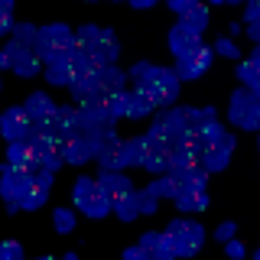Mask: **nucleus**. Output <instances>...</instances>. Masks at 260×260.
Listing matches in <instances>:
<instances>
[{
	"mask_svg": "<svg viewBox=\"0 0 260 260\" xmlns=\"http://www.w3.org/2000/svg\"><path fill=\"white\" fill-rule=\"evenodd\" d=\"M98 189V179H88V176H78L75 179V189H72V199H75V205H81V202L88 199Z\"/></svg>",
	"mask_w": 260,
	"mask_h": 260,
	"instance_id": "nucleus-37",
	"label": "nucleus"
},
{
	"mask_svg": "<svg viewBox=\"0 0 260 260\" xmlns=\"http://www.w3.org/2000/svg\"><path fill=\"white\" fill-rule=\"evenodd\" d=\"M36 260H55V257H36Z\"/></svg>",
	"mask_w": 260,
	"mask_h": 260,
	"instance_id": "nucleus-53",
	"label": "nucleus"
},
{
	"mask_svg": "<svg viewBox=\"0 0 260 260\" xmlns=\"http://www.w3.org/2000/svg\"><path fill=\"white\" fill-rule=\"evenodd\" d=\"M7 162H10V166L32 169V173H36V169H39V150L32 146L29 137H26V140H13L10 146H7Z\"/></svg>",
	"mask_w": 260,
	"mask_h": 260,
	"instance_id": "nucleus-9",
	"label": "nucleus"
},
{
	"mask_svg": "<svg viewBox=\"0 0 260 260\" xmlns=\"http://www.w3.org/2000/svg\"><path fill=\"white\" fill-rule=\"evenodd\" d=\"M46 81H49V85H65V88H69L72 81H75V69H72V59H62V62L46 65Z\"/></svg>",
	"mask_w": 260,
	"mask_h": 260,
	"instance_id": "nucleus-23",
	"label": "nucleus"
},
{
	"mask_svg": "<svg viewBox=\"0 0 260 260\" xmlns=\"http://www.w3.org/2000/svg\"><path fill=\"white\" fill-rule=\"evenodd\" d=\"M150 69H153V62H134V65H130V78L140 85V81L150 75Z\"/></svg>",
	"mask_w": 260,
	"mask_h": 260,
	"instance_id": "nucleus-44",
	"label": "nucleus"
},
{
	"mask_svg": "<svg viewBox=\"0 0 260 260\" xmlns=\"http://www.w3.org/2000/svg\"><path fill=\"white\" fill-rule=\"evenodd\" d=\"M55 120H59V134L62 137H81L85 134L81 111L72 108V104H55Z\"/></svg>",
	"mask_w": 260,
	"mask_h": 260,
	"instance_id": "nucleus-13",
	"label": "nucleus"
},
{
	"mask_svg": "<svg viewBox=\"0 0 260 260\" xmlns=\"http://www.w3.org/2000/svg\"><path fill=\"white\" fill-rule=\"evenodd\" d=\"M0 260H26V257H23V247L16 241H4L0 244Z\"/></svg>",
	"mask_w": 260,
	"mask_h": 260,
	"instance_id": "nucleus-42",
	"label": "nucleus"
},
{
	"mask_svg": "<svg viewBox=\"0 0 260 260\" xmlns=\"http://www.w3.org/2000/svg\"><path fill=\"white\" fill-rule=\"evenodd\" d=\"M146 137H150L156 146H173V134H169V127H166V120H162V114L153 120V127H150V134H146Z\"/></svg>",
	"mask_w": 260,
	"mask_h": 260,
	"instance_id": "nucleus-33",
	"label": "nucleus"
},
{
	"mask_svg": "<svg viewBox=\"0 0 260 260\" xmlns=\"http://www.w3.org/2000/svg\"><path fill=\"white\" fill-rule=\"evenodd\" d=\"M179 23H185L192 32H199V36H202V29L208 26V7H205V4H195V0H192V7H189L182 16H179Z\"/></svg>",
	"mask_w": 260,
	"mask_h": 260,
	"instance_id": "nucleus-25",
	"label": "nucleus"
},
{
	"mask_svg": "<svg viewBox=\"0 0 260 260\" xmlns=\"http://www.w3.org/2000/svg\"><path fill=\"white\" fill-rule=\"evenodd\" d=\"M250 62H254V65H260V46L254 49V55H250Z\"/></svg>",
	"mask_w": 260,
	"mask_h": 260,
	"instance_id": "nucleus-51",
	"label": "nucleus"
},
{
	"mask_svg": "<svg viewBox=\"0 0 260 260\" xmlns=\"http://www.w3.org/2000/svg\"><path fill=\"white\" fill-rule=\"evenodd\" d=\"M234 234H238V224H234V221H221L215 228V241H221V244L234 241Z\"/></svg>",
	"mask_w": 260,
	"mask_h": 260,
	"instance_id": "nucleus-43",
	"label": "nucleus"
},
{
	"mask_svg": "<svg viewBox=\"0 0 260 260\" xmlns=\"http://www.w3.org/2000/svg\"><path fill=\"white\" fill-rule=\"evenodd\" d=\"M140 85L153 94L156 108H169V104H176V98H179V75H176V69H162V65H153L150 75H146Z\"/></svg>",
	"mask_w": 260,
	"mask_h": 260,
	"instance_id": "nucleus-2",
	"label": "nucleus"
},
{
	"mask_svg": "<svg viewBox=\"0 0 260 260\" xmlns=\"http://www.w3.org/2000/svg\"><path fill=\"white\" fill-rule=\"evenodd\" d=\"M130 185H134V182H130L124 173H108V169H101V173H98V189L108 195L114 205H117V202L130 192Z\"/></svg>",
	"mask_w": 260,
	"mask_h": 260,
	"instance_id": "nucleus-11",
	"label": "nucleus"
},
{
	"mask_svg": "<svg viewBox=\"0 0 260 260\" xmlns=\"http://www.w3.org/2000/svg\"><path fill=\"white\" fill-rule=\"evenodd\" d=\"M224 254L231 257V260H241V257H244V244H241V241H228V244H224Z\"/></svg>",
	"mask_w": 260,
	"mask_h": 260,
	"instance_id": "nucleus-48",
	"label": "nucleus"
},
{
	"mask_svg": "<svg viewBox=\"0 0 260 260\" xmlns=\"http://www.w3.org/2000/svg\"><path fill=\"white\" fill-rule=\"evenodd\" d=\"M43 69H46V62L36 55V49H23V55H20V59H16V65H13V72H16L20 78H36Z\"/></svg>",
	"mask_w": 260,
	"mask_h": 260,
	"instance_id": "nucleus-21",
	"label": "nucleus"
},
{
	"mask_svg": "<svg viewBox=\"0 0 260 260\" xmlns=\"http://www.w3.org/2000/svg\"><path fill=\"white\" fill-rule=\"evenodd\" d=\"M211 49H215V55H228V59H238V55H241V49L234 46V43H231L228 36H218V39H215V46H211Z\"/></svg>",
	"mask_w": 260,
	"mask_h": 260,
	"instance_id": "nucleus-41",
	"label": "nucleus"
},
{
	"mask_svg": "<svg viewBox=\"0 0 260 260\" xmlns=\"http://www.w3.org/2000/svg\"><path fill=\"white\" fill-rule=\"evenodd\" d=\"M146 189H150L153 195H156V199H176L182 185H179L173 176H156V179H153L150 185H146Z\"/></svg>",
	"mask_w": 260,
	"mask_h": 260,
	"instance_id": "nucleus-27",
	"label": "nucleus"
},
{
	"mask_svg": "<svg viewBox=\"0 0 260 260\" xmlns=\"http://www.w3.org/2000/svg\"><path fill=\"white\" fill-rule=\"evenodd\" d=\"M32 117H29V111L26 108H10V111H4V117H0V134L7 137V140H26V137L32 134Z\"/></svg>",
	"mask_w": 260,
	"mask_h": 260,
	"instance_id": "nucleus-6",
	"label": "nucleus"
},
{
	"mask_svg": "<svg viewBox=\"0 0 260 260\" xmlns=\"http://www.w3.org/2000/svg\"><path fill=\"white\" fill-rule=\"evenodd\" d=\"M244 20H247V26H254V23H260V0H254V4H247V10H244Z\"/></svg>",
	"mask_w": 260,
	"mask_h": 260,
	"instance_id": "nucleus-47",
	"label": "nucleus"
},
{
	"mask_svg": "<svg viewBox=\"0 0 260 260\" xmlns=\"http://www.w3.org/2000/svg\"><path fill=\"white\" fill-rule=\"evenodd\" d=\"M72 46H75V32L65 26V23H49V26H39L36 55L46 65L69 59V55H72Z\"/></svg>",
	"mask_w": 260,
	"mask_h": 260,
	"instance_id": "nucleus-1",
	"label": "nucleus"
},
{
	"mask_svg": "<svg viewBox=\"0 0 260 260\" xmlns=\"http://www.w3.org/2000/svg\"><path fill=\"white\" fill-rule=\"evenodd\" d=\"M176 179L179 185H182V189H205V182H208V169L202 166V162H195V166H182V169H173V173H169Z\"/></svg>",
	"mask_w": 260,
	"mask_h": 260,
	"instance_id": "nucleus-18",
	"label": "nucleus"
},
{
	"mask_svg": "<svg viewBox=\"0 0 260 260\" xmlns=\"http://www.w3.org/2000/svg\"><path fill=\"white\" fill-rule=\"evenodd\" d=\"M78 208L85 211L88 218H104V215H108V211H114V202H111V199H108V195H104L101 189H94V192L88 195V199L81 202Z\"/></svg>",
	"mask_w": 260,
	"mask_h": 260,
	"instance_id": "nucleus-22",
	"label": "nucleus"
},
{
	"mask_svg": "<svg viewBox=\"0 0 260 260\" xmlns=\"http://www.w3.org/2000/svg\"><path fill=\"white\" fill-rule=\"evenodd\" d=\"M13 39L20 46H26V49H36V43H39V26H32V23H16Z\"/></svg>",
	"mask_w": 260,
	"mask_h": 260,
	"instance_id": "nucleus-31",
	"label": "nucleus"
},
{
	"mask_svg": "<svg viewBox=\"0 0 260 260\" xmlns=\"http://www.w3.org/2000/svg\"><path fill=\"white\" fill-rule=\"evenodd\" d=\"M104 108H108V124H117V120H124V117H127V91L108 94V98H104Z\"/></svg>",
	"mask_w": 260,
	"mask_h": 260,
	"instance_id": "nucleus-28",
	"label": "nucleus"
},
{
	"mask_svg": "<svg viewBox=\"0 0 260 260\" xmlns=\"http://www.w3.org/2000/svg\"><path fill=\"white\" fill-rule=\"evenodd\" d=\"M98 156L94 143L88 140L85 134L81 137H69V146H65V162H72V166H85V162H91Z\"/></svg>",
	"mask_w": 260,
	"mask_h": 260,
	"instance_id": "nucleus-15",
	"label": "nucleus"
},
{
	"mask_svg": "<svg viewBox=\"0 0 260 260\" xmlns=\"http://www.w3.org/2000/svg\"><path fill=\"white\" fill-rule=\"evenodd\" d=\"M231 150H234V137L224 134L218 143H211L202 150V166L208 169V173H221L228 169V162H231Z\"/></svg>",
	"mask_w": 260,
	"mask_h": 260,
	"instance_id": "nucleus-8",
	"label": "nucleus"
},
{
	"mask_svg": "<svg viewBox=\"0 0 260 260\" xmlns=\"http://www.w3.org/2000/svg\"><path fill=\"white\" fill-rule=\"evenodd\" d=\"M143 169L153 179H156V176H169V173H173V146H153L150 156L143 159Z\"/></svg>",
	"mask_w": 260,
	"mask_h": 260,
	"instance_id": "nucleus-16",
	"label": "nucleus"
},
{
	"mask_svg": "<svg viewBox=\"0 0 260 260\" xmlns=\"http://www.w3.org/2000/svg\"><path fill=\"white\" fill-rule=\"evenodd\" d=\"M23 49H26V46H20L16 39H10V43L4 46V52H0V65H4V69H13L16 59L23 55Z\"/></svg>",
	"mask_w": 260,
	"mask_h": 260,
	"instance_id": "nucleus-39",
	"label": "nucleus"
},
{
	"mask_svg": "<svg viewBox=\"0 0 260 260\" xmlns=\"http://www.w3.org/2000/svg\"><path fill=\"white\" fill-rule=\"evenodd\" d=\"M52 179H55V173L36 169V179H32V185L26 189V195L20 199V208H23V211H36V208H43V205H46V199H49V189H52Z\"/></svg>",
	"mask_w": 260,
	"mask_h": 260,
	"instance_id": "nucleus-7",
	"label": "nucleus"
},
{
	"mask_svg": "<svg viewBox=\"0 0 260 260\" xmlns=\"http://www.w3.org/2000/svg\"><path fill=\"white\" fill-rule=\"evenodd\" d=\"M52 224H55V231H59V234H72V231H75V211H69V208H55Z\"/></svg>",
	"mask_w": 260,
	"mask_h": 260,
	"instance_id": "nucleus-36",
	"label": "nucleus"
},
{
	"mask_svg": "<svg viewBox=\"0 0 260 260\" xmlns=\"http://www.w3.org/2000/svg\"><path fill=\"white\" fill-rule=\"evenodd\" d=\"M257 150H260V134H257Z\"/></svg>",
	"mask_w": 260,
	"mask_h": 260,
	"instance_id": "nucleus-55",
	"label": "nucleus"
},
{
	"mask_svg": "<svg viewBox=\"0 0 260 260\" xmlns=\"http://www.w3.org/2000/svg\"><path fill=\"white\" fill-rule=\"evenodd\" d=\"M94 162L101 169H108V173H124V169L130 166V156H127V146H124V140H114V143H108L101 153L94 156Z\"/></svg>",
	"mask_w": 260,
	"mask_h": 260,
	"instance_id": "nucleus-10",
	"label": "nucleus"
},
{
	"mask_svg": "<svg viewBox=\"0 0 260 260\" xmlns=\"http://www.w3.org/2000/svg\"><path fill=\"white\" fill-rule=\"evenodd\" d=\"M62 260H78V254H65V257H62Z\"/></svg>",
	"mask_w": 260,
	"mask_h": 260,
	"instance_id": "nucleus-52",
	"label": "nucleus"
},
{
	"mask_svg": "<svg viewBox=\"0 0 260 260\" xmlns=\"http://www.w3.org/2000/svg\"><path fill=\"white\" fill-rule=\"evenodd\" d=\"M195 46H202V36H199V32H192L185 23H176V26L169 29V52H173L176 59H179V55H185Z\"/></svg>",
	"mask_w": 260,
	"mask_h": 260,
	"instance_id": "nucleus-14",
	"label": "nucleus"
},
{
	"mask_svg": "<svg viewBox=\"0 0 260 260\" xmlns=\"http://www.w3.org/2000/svg\"><path fill=\"white\" fill-rule=\"evenodd\" d=\"M153 108H156V101H153V94L146 91L143 85H137L134 91H127V117H130V120H143V117H150Z\"/></svg>",
	"mask_w": 260,
	"mask_h": 260,
	"instance_id": "nucleus-12",
	"label": "nucleus"
},
{
	"mask_svg": "<svg viewBox=\"0 0 260 260\" xmlns=\"http://www.w3.org/2000/svg\"><path fill=\"white\" fill-rule=\"evenodd\" d=\"M247 36L254 39V43L260 46V23H254V26H247Z\"/></svg>",
	"mask_w": 260,
	"mask_h": 260,
	"instance_id": "nucleus-49",
	"label": "nucleus"
},
{
	"mask_svg": "<svg viewBox=\"0 0 260 260\" xmlns=\"http://www.w3.org/2000/svg\"><path fill=\"white\" fill-rule=\"evenodd\" d=\"M211 59H215V49L205 46V43L189 49L185 55H179V59H176V75H179V81H192V78L205 75V72L211 69Z\"/></svg>",
	"mask_w": 260,
	"mask_h": 260,
	"instance_id": "nucleus-4",
	"label": "nucleus"
},
{
	"mask_svg": "<svg viewBox=\"0 0 260 260\" xmlns=\"http://www.w3.org/2000/svg\"><path fill=\"white\" fill-rule=\"evenodd\" d=\"M23 108H26V111H29V117H32V124H36V120H43V117H46V114H49V111H52V108H55V101H52V98H49L46 91H32V94L26 98V104H23Z\"/></svg>",
	"mask_w": 260,
	"mask_h": 260,
	"instance_id": "nucleus-24",
	"label": "nucleus"
},
{
	"mask_svg": "<svg viewBox=\"0 0 260 260\" xmlns=\"http://www.w3.org/2000/svg\"><path fill=\"white\" fill-rule=\"evenodd\" d=\"M85 137L94 143V150H98V153H101L108 143L117 140V137H114V124H98V127H88V130H85Z\"/></svg>",
	"mask_w": 260,
	"mask_h": 260,
	"instance_id": "nucleus-29",
	"label": "nucleus"
},
{
	"mask_svg": "<svg viewBox=\"0 0 260 260\" xmlns=\"http://www.w3.org/2000/svg\"><path fill=\"white\" fill-rule=\"evenodd\" d=\"M134 195H137V208H140V215H156L159 199L150 189H134Z\"/></svg>",
	"mask_w": 260,
	"mask_h": 260,
	"instance_id": "nucleus-35",
	"label": "nucleus"
},
{
	"mask_svg": "<svg viewBox=\"0 0 260 260\" xmlns=\"http://www.w3.org/2000/svg\"><path fill=\"white\" fill-rule=\"evenodd\" d=\"M224 134H228V130H224V124H218V120H215V124H208V127H202V130H199V137H202V150H205V146H211V143H218Z\"/></svg>",
	"mask_w": 260,
	"mask_h": 260,
	"instance_id": "nucleus-38",
	"label": "nucleus"
},
{
	"mask_svg": "<svg viewBox=\"0 0 260 260\" xmlns=\"http://www.w3.org/2000/svg\"><path fill=\"white\" fill-rule=\"evenodd\" d=\"M166 234L176 238V250L179 257H195L202 250V241H205V228L192 218H173L166 228Z\"/></svg>",
	"mask_w": 260,
	"mask_h": 260,
	"instance_id": "nucleus-3",
	"label": "nucleus"
},
{
	"mask_svg": "<svg viewBox=\"0 0 260 260\" xmlns=\"http://www.w3.org/2000/svg\"><path fill=\"white\" fill-rule=\"evenodd\" d=\"M153 257H156V260H176V257H179V250H176V238H173V234L162 231L159 244L153 247Z\"/></svg>",
	"mask_w": 260,
	"mask_h": 260,
	"instance_id": "nucleus-34",
	"label": "nucleus"
},
{
	"mask_svg": "<svg viewBox=\"0 0 260 260\" xmlns=\"http://www.w3.org/2000/svg\"><path fill=\"white\" fill-rule=\"evenodd\" d=\"M238 127L241 130H257V134H260V98H254V101L247 104V111L241 114Z\"/></svg>",
	"mask_w": 260,
	"mask_h": 260,
	"instance_id": "nucleus-32",
	"label": "nucleus"
},
{
	"mask_svg": "<svg viewBox=\"0 0 260 260\" xmlns=\"http://www.w3.org/2000/svg\"><path fill=\"white\" fill-rule=\"evenodd\" d=\"M173 202H176L179 211H205L208 208V192L205 189H179V195Z\"/></svg>",
	"mask_w": 260,
	"mask_h": 260,
	"instance_id": "nucleus-20",
	"label": "nucleus"
},
{
	"mask_svg": "<svg viewBox=\"0 0 260 260\" xmlns=\"http://www.w3.org/2000/svg\"><path fill=\"white\" fill-rule=\"evenodd\" d=\"M114 215L120 218V221H134L137 215H140V208H137V195H134V189H130L124 199L117 202V205H114Z\"/></svg>",
	"mask_w": 260,
	"mask_h": 260,
	"instance_id": "nucleus-30",
	"label": "nucleus"
},
{
	"mask_svg": "<svg viewBox=\"0 0 260 260\" xmlns=\"http://www.w3.org/2000/svg\"><path fill=\"white\" fill-rule=\"evenodd\" d=\"M254 260H260V247H257V254H254Z\"/></svg>",
	"mask_w": 260,
	"mask_h": 260,
	"instance_id": "nucleus-54",
	"label": "nucleus"
},
{
	"mask_svg": "<svg viewBox=\"0 0 260 260\" xmlns=\"http://www.w3.org/2000/svg\"><path fill=\"white\" fill-rule=\"evenodd\" d=\"M130 7H134V10H146V7H153V0H134Z\"/></svg>",
	"mask_w": 260,
	"mask_h": 260,
	"instance_id": "nucleus-50",
	"label": "nucleus"
},
{
	"mask_svg": "<svg viewBox=\"0 0 260 260\" xmlns=\"http://www.w3.org/2000/svg\"><path fill=\"white\" fill-rule=\"evenodd\" d=\"M98 91L101 94H120V91H127L124 88V81H127V75L117 69V65H104L101 72H98Z\"/></svg>",
	"mask_w": 260,
	"mask_h": 260,
	"instance_id": "nucleus-19",
	"label": "nucleus"
},
{
	"mask_svg": "<svg viewBox=\"0 0 260 260\" xmlns=\"http://www.w3.org/2000/svg\"><path fill=\"white\" fill-rule=\"evenodd\" d=\"M16 23H13V0H4L0 4V32H13Z\"/></svg>",
	"mask_w": 260,
	"mask_h": 260,
	"instance_id": "nucleus-40",
	"label": "nucleus"
},
{
	"mask_svg": "<svg viewBox=\"0 0 260 260\" xmlns=\"http://www.w3.org/2000/svg\"><path fill=\"white\" fill-rule=\"evenodd\" d=\"M91 55L101 65H114L117 62V55H120V43H117V36H114L111 29H101V36H98V43L91 49Z\"/></svg>",
	"mask_w": 260,
	"mask_h": 260,
	"instance_id": "nucleus-17",
	"label": "nucleus"
},
{
	"mask_svg": "<svg viewBox=\"0 0 260 260\" xmlns=\"http://www.w3.org/2000/svg\"><path fill=\"white\" fill-rule=\"evenodd\" d=\"M159 238H162L159 231H146L143 238H140V247H143V250H150V254H153V247L159 244Z\"/></svg>",
	"mask_w": 260,
	"mask_h": 260,
	"instance_id": "nucleus-46",
	"label": "nucleus"
},
{
	"mask_svg": "<svg viewBox=\"0 0 260 260\" xmlns=\"http://www.w3.org/2000/svg\"><path fill=\"white\" fill-rule=\"evenodd\" d=\"M254 101V94L247 91V88H238V91L231 94V101H228V120H231V124H238L241 120V114L247 111V104Z\"/></svg>",
	"mask_w": 260,
	"mask_h": 260,
	"instance_id": "nucleus-26",
	"label": "nucleus"
},
{
	"mask_svg": "<svg viewBox=\"0 0 260 260\" xmlns=\"http://www.w3.org/2000/svg\"><path fill=\"white\" fill-rule=\"evenodd\" d=\"M124 260H156V257H153L150 250H143L140 244H134V247H127V250H124Z\"/></svg>",
	"mask_w": 260,
	"mask_h": 260,
	"instance_id": "nucleus-45",
	"label": "nucleus"
},
{
	"mask_svg": "<svg viewBox=\"0 0 260 260\" xmlns=\"http://www.w3.org/2000/svg\"><path fill=\"white\" fill-rule=\"evenodd\" d=\"M32 179H36L32 169L10 166V162H7V166L0 169V195H4L7 202H16V205H20V199L26 195V189L32 185Z\"/></svg>",
	"mask_w": 260,
	"mask_h": 260,
	"instance_id": "nucleus-5",
	"label": "nucleus"
}]
</instances>
